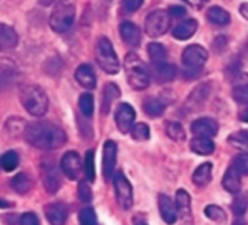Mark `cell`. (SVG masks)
Instances as JSON below:
<instances>
[{
	"mask_svg": "<svg viewBox=\"0 0 248 225\" xmlns=\"http://www.w3.org/2000/svg\"><path fill=\"white\" fill-rule=\"evenodd\" d=\"M25 140L39 150H57L67 143V134L62 128L51 122H32L26 125Z\"/></svg>",
	"mask_w": 248,
	"mask_h": 225,
	"instance_id": "6da1fadb",
	"label": "cell"
},
{
	"mask_svg": "<svg viewBox=\"0 0 248 225\" xmlns=\"http://www.w3.org/2000/svg\"><path fill=\"white\" fill-rule=\"evenodd\" d=\"M20 103L25 111L35 116L41 118L48 111V96L45 90L38 84H26L20 89Z\"/></svg>",
	"mask_w": 248,
	"mask_h": 225,
	"instance_id": "7a4b0ae2",
	"label": "cell"
},
{
	"mask_svg": "<svg viewBox=\"0 0 248 225\" xmlns=\"http://www.w3.org/2000/svg\"><path fill=\"white\" fill-rule=\"evenodd\" d=\"M124 67H125V73H126V80L132 89L144 90L150 86V81H151L150 73L137 54L129 52L125 57Z\"/></svg>",
	"mask_w": 248,
	"mask_h": 225,
	"instance_id": "3957f363",
	"label": "cell"
},
{
	"mask_svg": "<svg viewBox=\"0 0 248 225\" xmlns=\"http://www.w3.org/2000/svg\"><path fill=\"white\" fill-rule=\"evenodd\" d=\"M208 61V51L198 45V44H193V45H189L185 48L183 51V55H182V63H183V76L186 80H193L196 79L201 71L203 70V65L205 63Z\"/></svg>",
	"mask_w": 248,
	"mask_h": 225,
	"instance_id": "277c9868",
	"label": "cell"
},
{
	"mask_svg": "<svg viewBox=\"0 0 248 225\" xmlns=\"http://www.w3.org/2000/svg\"><path fill=\"white\" fill-rule=\"evenodd\" d=\"M96 61L99 67L108 74H116L121 68L118 55L109 38L102 36L96 45Z\"/></svg>",
	"mask_w": 248,
	"mask_h": 225,
	"instance_id": "5b68a950",
	"label": "cell"
},
{
	"mask_svg": "<svg viewBox=\"0 0 248 225\" xmlns=\"http://www.w3.org/2000/svg\"><path fill=\"white\" fill-rule=\"evenodd\" d=\"M76 19V7L71 3H61L52 10L49 16V26L57 33L67 32Z\"/></svg>",
	"mask_w": 248,
	"mask_h": 225,
	"instance_id": "8992f818",
	"label": "cell"
},
{
	"mask_svg": "<svg viewBox=\"0 0 248 225\" xmlns=\"http://www.w3.org/2000/svg\"><path fill=\"white\" fill-rule=\"evenodd\" d=\"M170 19L171 16L167 10L158 9L151 12L145 19V33L151 38H158L164 35L170 28Z\"/></svg>",
	"mask_w": 248,
	"mask_h": 225,
	"instance_id": "52a82bcc",
	"label": "cell"
},
{
	"mask_svg": "<svg viewBox=\"0 0 248 225\" xmlns=\"http://www.w3.org/2000/svg\"><path fill=\"white\" fill-rule=\"evenodd\" d=\"M113 186H115V195L116 201L124 209H131L134 204V192H132V185L129 180L125 177L122 172H118L113 176Z\"/></svg>",
	"mask_w": 248,
	"mask_h": 225,
	"instance_id": "ba28073f",
	"label": "cell"
},
{
	"mask_svg": "<svg viewBox=\"0 0 248 225\" xmlns=\"http://www.w3.org/2000/svg\"><path fill=\"white\" fill-rule=\"evenodd\" d=\"M41 176L44 188L48 193H57L61 188V176L58 169L51 161H44L41 166Z\"/></svg>",
	"mask_w": 248,
	"mask_h": 225,
	"instance_id": "9c48e42d",
	"label": "cell"
},
{
	"mask_svg": "<svg viewBox=\"0 0 248 225\" xmlns=\"http://www.w3.org/2000/svg\"><path fill=\"white\" fill-rule=\"evenodd\" d=\"M135 116H137L135 109L129 103H121L115 112V122H116L118 129L122 134L131 132L134 122H135Z\"/></svg>",
	"mask_w": 248,
	"mask_h": 225,
	"instance_id": "30bf717a",
	"label": "cell"
},
{
	"mask_svg": "<svg viewBox=\"0 0 248 225\" xmlns=\"http://www.w3.org/2000/svg\"><path fill=\"white\" fill-rule=\"evenodd\" d=\"M60 167L62 173L70 179V180H77L80 177V172L83 169L81 159L76 151H68L62 156Z\"/></svg>",
	"mask_w": 248,
	"mask_h": 225,
	"instance_id": "8fae6325",
	"label": "cell"
},
{
	"mask_svg": "<svg viewBox=\"0 0 248 225\" xmlns=\"http://www.w3.org/2000/svg\"><path fill=\"white\" fill-rule=\"evenodd\" d=\"M116 153H118V145L115 141L108 140L103 145V160H102V170L103 176L106 180H109L113 173H115V166H116Z\"/></svg>",
	"mask_w": 248,
	"mask_h": 225,
	"instance_id": "7c38bea8",
	"label": "cell"
},
{
	"mask_svg": "<svg viewBox=\"0 0 248 225\" xmlns=\"http://www.w3.org/2000/svg\"><path fill=\"white\" fill-rule=\"evenodd\" d=\"M190 129L196 137L214 138L219 131V125L212 118H199V119L193 121Z\"/></svg>",
	"mask_w": 248,
	"mask_h": 225,
	"instance_id": "4fadbf2b",
	"label": "cell"
},
{
	"mask_svg": "<svg viewBox=\"0 0 248 225\" xmlns=\"http://www.w3.org/2000/svg\"><path fill=\"white\" fill-rule=\"evenodd\" d=\"M45 217L51 225H65L68 217V207L62 202H52L45 207Z\"/></svg>",
	"mask_w": 248,
	"mask_h": 225,
	"instance_id": "5bb4252c",
	"label": "cell"
},
{
	"mask_svg": "<svg viewBox=\"0 0 248 225\" xmlns=\"http://www.w3.org/2000/svg\"><path fill=\"white\" fill-rule=\"evenodd\" d=\"M158 209H160V215L163 218V221L166 224L173 225L177 221V208H176V204L167 196V195H160L158 196Z\"/></svg>",
	"mask_w": 248,
	"mask_h": 225,
	"instance_id": "9a60e30c",
	"label": "cell"
},
{
	"mask_svg": "<svg viewBox=\"0 0 248 225\" xmlns=\"http://www.w3.org/2000/svg\"><path fill=\"white\" fill-rule=\"evenodd\" d=\"M77 83L84 87V89H94L96 87V74L94 70L90 64H81L80 67H77L76 74H74Z\"/></svg>",
	"mask_w": 248,
	"mask_h": 225,
	"instance_id": "2e32d148",
	"label": "cell"
},
{
	"mask_svg": "<svg viewBox=\"0 0 248 225\" xmlns=\"http://www.w3.org/2000/svg\"><path fill=\"white\" fill-rule=\"evenodd\" d=\"M19 42L17 32L3 22H0V51H9L13 49Z\"/></svg>",
	"mask_w": 248,
	"mask_h": 225,
	"instance_id": "e0dca14e",
	"label": "cell"
},
{
	"mask_svg": "<svg viewBox=\"0 0 248 225\" xmlns=\"http://www.w3.org/2000/svg\"><path fill=\"white\" fill-rule=\"evenodd\" d=\"M119 33H121V38L128 44V45H132V47H137L141 41V31L140 28L129 22V20H125L121 23L119 26Z\"/></svg>",
	"mask_w": 248,
	"mask_h": 225,
	"instance_id": "ac0fdd59",
	"label": "cell"
},
{
	"mask_svg": "<svg viewBox=\"0 0 248 225\" xmlns=\"http://www.w3.org/2000/svg\"><path fill=\"white\" fill-rule=\"evenodd\" d=\"M198 31V22L195 19H186L173 29V36L179 41L190 39Z\"/></svg>",
	"mask_w": 248,
	"mask_h": 225,
	"instance_id": "d6986e66",
	"label": "cell"
},
{
	"mask_svg": "<svg viewBox=\"0 0 248 225\" xmlns=\"http://www.w3.org/2000/svg\"><path fill=\"white\" fill-rule=\"evenodd\" d=\"M222 186L230 193H240V191H241V175L238 173V170L234 166H231L227 170V173L222 179Z\"/></svg>",
	"mask_w": 248,
	"mask_h": 225,
	"instance_id": "ffe728a7",
	"label": "cell"
},
{
	"mask_svg": "<svg viewBox=\"0 0 248 225\" xmlns=\"http://www.w3.org/2000/svg\"><path fill=\"white\" fill-rule=\"evenodd\" d=\"M190 195L185 189H179L176 193V208L177 214L183 220H189L192 215V205H190Z\"/></svg>",
	"mask_w": 248,
	"mask_h": 225,
	"instance_id": "44dd1931",
	"label": "cell"
},
{
	"mask_svg": "<svg viewBox=\"0 0 248 225\" xmlns=\"http://www.w3.org/2000/svg\"><path fill=\"white\" fill-rule=\"evenodd\" d=\"M154 73H155L157 81H160V83H170L177 76V67L174 64L163 63V64L154 65Z\"/></svg>",
	"mask_w": 248,
	"mask_h": 225,
	"instance_id": "7402d4cb",
	"label": "cell"
},
{
	"mask_svg": "<svg viewBox=\"0 0 248 225\" xmlns=\"http://www.w3.org/2000/svg\"><path fill=\"white\" fill-rule=\"evenodd\" d=\"M190 150L199 156H211L215 151V144L211 138L196 137L190 141Z\"/></svg>",
	"mask_w": 248,
	"mask_h": 225,
	"instance_id": "603a6c76",
	"label": "cell"
},
{
	"mask_svg": "<svg viewBox=\"0 0 248 225\" xmlns=\"http://www.w3.org/2000/svg\"><path fill=\"white\" fill-rule=\"evenodd\" d=\"M121 96V90L115 83H108L103 89V99H102V113H108L110 111L112 103L119 99Z\"/></svg>",
	"mask_w": 248,
	"mask_h": 225,
	"instance_id": "cb8c5ba5",
	"label": "cell"
},
{
	"mask_svg": "<svg viewBox=\"0 0 248 225\" xmlns=\"http://www.w3.org/2000/svg\"><path fill=\"white\" fill-rule=\"evenodd\" d=\"M206 17H208V20L211 23L218 25V26H225V25H228L231 22V15L225 9H222L219 6L209 7L208 12H206Z\"/></svg>",
	"mask_w": 248,
	"mask_h": 225,
	"instance_id": "d4e9b609",
	"label": "cell"
},
{
	"mask_svg": "<svg viewBox=\"0 0 248 225\" xmlns=\"http://www.w3.org/2000/svg\"><path fill=\"white\" fill-rule=\"evenodd\" d=\"M147 52H148V57H150V60H151V63L154 65L167 63V48L163 44H160V42L148 44Z\"/></svg>",
	"mask_w": 248,
	"mask_h": 225,
	"instance_id": "484cf974",
	"label": "cell"
},
{
	"mask_svg": "<svg viewBox=\"0 0 248 225\" xmlns=\"http://www.w3.org/2000/svg\"><path fill=\"white\" fill-rule=\"evenodd\" d=\"M193 183L199 188H203L206 185H209V182L212 180V164L211 163H203L201 164L195 173H193V177H192Z\"/></svg>",
	"mask_w": 248,
	"mask_h": 225,
	"instance_id": "4316f807",
	"label": "cell"
},
{
	"mask_svg": "<svg viewBox=\"0 0 248 225\" xmlns=\"http://www.w3.org/2000/svg\"><path fill=\"white\" fill-rule=\"evenodd\" d=\"M144 112L151 118H158L166 111V103L160 100L158 97H147L142 103Z\"/></svg>",
	"mask_w": 248,
	"mask_h": 225,
	"instance_id": "83f0119b",
	"label": "cell"
},
{
	"mask_svg": "<svg viewBox=\"0 0 248 225\" xmlns=\"http://www.w3.org/2000/svg\"><path fill=\"white\" fill-rule=\"evenodd\" d=\"M10 185H12V188H13V191H15L16 193L25 195V193H28V192L31 191V188H32V180H31V177H29L26 173H19V175H16V176L12 179Z\"/></svg>",
	"mask_w": 248,
	"mask_h": 225,
	"instance_id": "f1b7e54d",
	"label": "cell"
},
{
	"mask_svg": "<svg viewBox=\"0 0 248 225\" xmlns=\"http://www.w3.org/2000/svg\"><path fill=\"white\" fill-rule=\"evenodd\" d=\"M166 134L169 138H171L173 141H177V143H182L186 140V131H185L183 125L176 121H170L166 124Z\"/></svg>",
	"mask_w": 248,
	"mask_h": 225,
	"instance_id": "f546056e",
	"label": "cell"
},
{
	"mask_svg": "<svg viewBox=\"0 0 248 225\" xmlns=\"http://www.w3.org/2000/svg\"><path fill=\"white\" fill-rule=\"evenodd\" d=\"M19 164V156L16 151H6L0 157V166L4 172H13Z\"/></svg>",
	"mask_w": 248,
	"mask_h": 225,
	"instance_id": "4dcf8cb0",
	"label": "cell"
},
{
	"mask_svg": "<svg viewBox=\"0 0 248 225\" xmlns=\"http://www.w3.org/2000/svg\"><path fill=\"white\" fill-rule=\"evenodd\" d=\"M15 68L9 61H3L0 64V90L4 89L15 79Z\"/></svg>",
	"mask_w": 248,
	"mask_h": 225,
	"instance_id": "1f68e13d",
	"label": "cell"
},
{
	"mask_svg": "<svg viewBox=\"0 0 248 225\" xmlns=\"http://www.w3.org/2000/svg\"><path fill=\"white\" fill-rule=\"evenodd\" d=\"M25 129H26V124L20 118L15 116V118L7 119V122H6V131L12 137H17L20 134H25Z\"/></svg>",
	"mask_w": 248,
	"mask_h": 225,
	"instance_id": "d6a6232c",
	"label": "cell"
},
{
	"mask_svg": "<svg viewBox=\"0 0 248 225\" xmlns=\"http://www.w3.org/2000/svg\"><path fill=\"white\" fill-rule=\"evenodd\" d=\"M78 108H80V112L86 116V118H90L93 115V111H94V100H93V96L90 93H83L78 99Z\"/></svg>",
	"mask_w": 248,
	"mask_h": 225,
	"instance_id": "836d02e7",
	"label": "cell"
},
{
	"mask_svg": "<svg viewBox=\"0 0 248 225\" xmlns=\"http://www.w3.org/2000/svg\"><path fill=\"white\" fill-rule=\"evenodd\" d=\"M205 215L214 221V223H218V224H224L227 221V214L222 208H219L218 205H208L205 208Z\"/></svg>",
	"mask_w": 248,
	"mask_h": 225,
	"instance_id": "e575fe53",
	"label": "cell"
},
{
	"mask_svg": "<svg viewBox=\"0 0 248 225\" xmlns=\"http://www.w3.org/2000/svg\"><path fill=\"white\" fill-rule=\"evenodd\" d=\"M83 169H84V175H86L87 182H94L96 170H94V151H93V150H89V151L86 153Z\"/></svg>",
	"mask_w": 248,
	"mask_h": 225,
	"instance_id": "d590c367",
	"label": "cell"
},
{
	"mask_svg": "<svg viewBox=\"0 0 248 225\" xmlns=\"http://www.w3.org/2000/svg\"><path fill=\"white\" fill-rule=\"evenodd\" d=\"M209 95V83H205L202 86H198L189 96V103L192 105H201Z\"/></svg>",
	"mask_w": 248,
	"mask_h": 225,
	"instance_id": "8d00e7d4",
	"label": "cell"
},
{
	"mask_svg": "<svg viewBox=\"0 0 248 225\" xmlns=\"http://www.w3.org/2000/svg\"><path fill=\"white\" fill-rule=\"evenodd\" d=\"M228 143L237 148H243V150H248V131H238L230 135Z\"/></svg>",
	"mask_w": 248,
	"mask_h": 225,
	"instance_id": "74e56055",
	"label": "cell"
},
{
	"mask_svg": "<svg viewBox=\"0 0 248 225\" xmlns=\"http://www.w3.org/2000/svg\"><path fill=\"white\" fill-rule=\"evenodd\" d=\"M131 137L135 141H147L150 138V127L147 124H135L131 129Z\"/></svg>",
	"mask_w": 248,
	"mask_h": 225,
	"instance_id": "f35d334b",
	"label": "cell"
},
{
	"mask_svg": "<svg viewBox=\"0 0 248 225\" xmlns=\"http://www.w3.org/2000/svg\"><path fill=\"white\" fill-rule=\"evenodd\" d=\"M80 225H97V218L93 208H84L78 214Z\"/></svg>",
	"mask_w": 248,
	"mask_h": 225,
	"instance_id": "ab89813d",
	"label": "cell"
},
{
	"mask_svg": "<svg viewBox=\"0 0 248 225\" xmlns=\"http://www.w3.org/2000/svg\"><path fill=\"white\" fill-rule=\"evenodd\" d=\"M232 96L238 103L248 106V83L247 84H238L232 90Z\"/></svg>",
	"mask_w": 248,
	"mask_h": 225,
	"instance_id": "60d3db41",
	"label": "cell"
},
{
	"mask_svg": "<svg viewBox=\"0 0 248 225\" xmlns=\"http://www.w3.org/2000/svg\"><path fill=\"white\" fill-rule=\"evenodd\" d=\"M234 167L238 170L240 175L248 176V154H240L237 156V159L234 160Z\"/></svg>",
	"mask_w": 248,
	"mask_h": 225,
	"instance_id": "b9f144b4",
	"label": "cell"
},
{
	"mask_svg": "<svg viewBox=\"0 0 248 225\" xmlns=\"http://www.w3.org/2000/svg\"><path fill=\"white\" fill-rule=\"evenodd\" d=\"M78 198L84 204H87V202L92 201L93 195H92V189L89 188L87 182H80L78 183Z\"/></svg>",
	"mask_w": 248,
	"mask_h": 225,
	"instance_id": "7bdbcfd3",
	"label": "cell"
},
{
	"mask_svg": "<svg viewBox=\"0 0 248 225\" xmlns=\"http://www.w3.org/2000/svg\"><path fill=\"white\" fill-rule=\"evenodd\" d=\"M232 211L235 215L238 217H243L247 211V201L244 196H237L235 201L232 202Z\"/></svg>",
	"mask_w": 248,
	"mask_h": 225,
	"instance_id": "ee69618b",
	"label": "cell"
},
{
	"mask_svg": "<svg viewBox=\"0 0 248 225\" xmlns=\"http://www.w3.org/2000/svg\"><path fill=\"white\" fill-rule=\"evenodd\" d=\"M142 3H144V0H122V7L125 12L134 13L142 6Z\"/></svg>",
	"mask_w": 248,
	"mask_h": 225,
	"instance_id": "f6af8a7d",
	"label": "cell"
},
{
	"mask_svg": "<svg viewBox=\"0 0 248 225\" xmlns=\"http://www.w3.org/2000/svg\"><path fill=\"white\" fill-rule=\"evenodd\" d=\"M20 225H39V220L33 212H26L20 217Z\"/></svg>",
	"mask_w": 248,
	"mask_h": 225,
	"instance_id": "bcb514c9",
	"label": "cell"
},
{
	"mask_svg": "<svg viewBox=\"0 0 248 225\" xmlns=\"http://www.w3.org/2000/svg\"><path fill=\"white\" fill-rule=\"evenodd\" d=\"M167 12H169V15L171 17H183V16H186V9L183 6H171Z\"/></svg>",
	"mask_w": 248,
	"mask_h": 225,
	"instance_id": "7dc6e473",
	"label": "cell"
},
{
	"mask_svg": "<svg viewBox=\"0 0 248 225\" xmlns=\"http://www.w3.org/2000/svg\"><path fill=\"white\" fill-rule=\"evenodd\" d=\"M227 47V38L225 36H218L215 39V42L212 44V48L217 51V52H222V49Z\"/></svg>",
	"mask_w": 248,
	"mask_h": 225,
	"instance_id": "c3c4849f",
	"label": "cell"
},
{
	"mask_svg": "<svg viewBox=\"0 0 248 225\" xmlns=\"http://www.w3.org/2000/svg\"><path fill=\"white\" fill-rule=\"evenodd\" d=\"M183 1H186L187 4H190V6H193L195 9H199L201 6H202V0H183Z\"/></svg>",
	"mask_w": 248,
	"mask_h": 225,
	"instance_id": "681fc988",
	"label": "cell"
},
{
	"mask_svg": "<svg viewBox=\"0 0 248 225\" xmlns=\"http://www.w3.org/2000/svg\"><path fill=\"white\" fill-rule=\"evenodd\" d=\"M240 13L246 17L248 20V3H243L241 7H240Z\"/></svg>",
	"mask_w": 248,
	"mask_h": 225,
	"instance_id": "f907efd6",
	"label": "cell"
},
{
	"mask_svg": "<svg viewBox=\"0 0 248 225\" xmlns=\"http://www.w3.org/2000/svg\"><path fill=\"white\" fill-rule=\"evenodd\" d=\"M240 121H243V122H247L248 124V109L243 111V112L240 113Z\"/></svg>",
	"mask_w": 248,
	"mask_h": 225,
	"instance_id": "816d5d0a",
	"label": "cell"
},
{
	"mask_svg": "<svg viewBox=\"0 0 248 225\" xmlns=\"http://www.w3.org/2000/svg\"><path fill=\"white\" fill-rule=\"evenodd\" d=\"M55 1H58V0H39V4H41V6H51V4H54Z\"/></svg>",
	"mask_w": 248,
	"mask_h": 225,
	"instance_id": "f5cc1de1",
	"label": "cell"
},
{
	"mask_svg": "<svg viewBox=\"0 0 248 225\" xmlns=\"http://www.w3.org/2000/svg\"><path fill=\"white\" fill-rule=\"evenodd\" d=\"M10 207H12V204H9L4 199H0V208H10Z\"/></svg>",
	"mask_w": 248,
	"mask_h": 225,
	"instance_id": "db71d44e",
	"label": "cell"
},
{
	"mask_svg": "<svg viewBox=\"0 0 248 225\" xmlns=\"http://www.w3.org/2000/svg\"><path fill=\"white\" fill-rule=\"evenodd\" d=\"M232 225H246V223H244L243 220H237V221H235Z\"/></svg>",
	"mask_w": 248,
	"mask_h": 225,
	"instance_id": "11a10c76",
	"label": "cell"
},
{
	"mask_svg": "<svg viewBox=\"0 0 248 225\" xmlns=\"http://www.w3.org/2000/svg\"><path fill=\"white\" fill-rule=\"evenodd\" d=\"M135 225H147V224H145V223H137Z\"/></svg>",
	"mask_w": 248,
	"mask_h": 225,
	"instance_id": "9f6ffc18",
	"label": "cell"
},
{
	"mask_svg": "<svg viewBox=\"0 0 248 225\" xmlns=\"http://www.w3.org/2000/svg\"><path fill=\"white\" fill-rule=\"evenodd\" d=\"M202 1H206V0H202Z\"/></svg>",
	"mask_w": 248,
	"mask_h": 225,
	"instance_id": "6f0895ef",
	"label": "cell"
},
{
	"mask_svg": "<svg viewBox=\"0 0 248 225\" xmlns=\"http://www.w3.org/2000/svg\"><path fill=\"white\" fill-rule=\"evenodd\" d=\"M0 169H1V166H0Z\"/></svg>",
	"mask_w": 248,
	"mask_h": 225,
	"instance_id": "680465c9",
	"label": "cell"
}]
</instances>
